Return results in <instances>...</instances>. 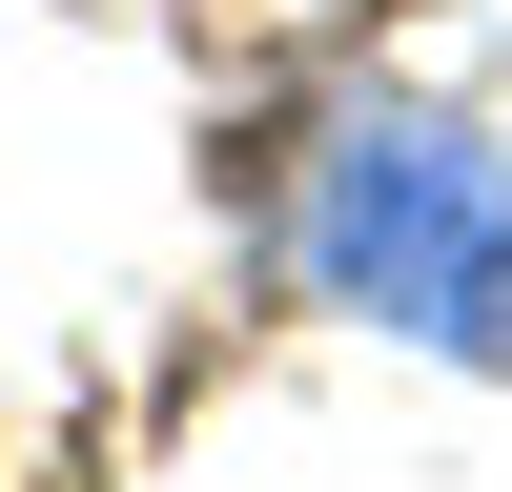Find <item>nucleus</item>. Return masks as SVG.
I'll use <instances>...</instances> for the list:
<instances>
[{
  "instance_id": "obj_1",
  "label": "nucleus",
  "mask_w": 512,
  "mask_h": 492,
  "mask_svg": "<svg viewBox=\"0 0 512 492\" xmlns=\"http://www.w3.org/2000/svg\"><path fill=\"white\" fill-rule=\"evenodd\" d=\"M287 287L512 390V144L451 103H349L287 185Z\"/></svg>"
}]
</instances>
